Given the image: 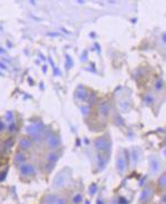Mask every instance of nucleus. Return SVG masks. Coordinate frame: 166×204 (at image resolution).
Segmentation results:
<instances>
[{"instance_id":"1","label":"nucleus","mask_w":166,"mask_h":204,"mask_svg":"<svg viewBox=\"0 0 166 204\" xmlns=\"http://www.w3.org/2000/svg\"><path fill=\"white\" fill-rule=\"evenodd\" d=\"M95 146L99 152L110 153V150H111L110 142L109 141H106L105 139H103V138H100V139L95 140Z\"/></svg>"},{"instance_id":"2","label":"nucleus","mask_w":166,"mask_h":204,"mask_svg":"<svg viewBox=\"0 0 166 204\" xmlns=\"http://www.w3.org/2000/svg\"><path fill=\"white\" fill-rule=\"evenodd\" d=\"M20 172L25 176H31L35 174V168L31 163H23L22 165H20Z\"/></svg>"},{"instance_id":"3","label":"nucleus","mask_w":166,"mask_h":204,"mask_svg":"<svg viewBox=\"0 0 166 204\" xmlns=\"http://www.w3.org/2000/svg\"><path fill=\"white\" fill-rule=\"evenodd\" d=\"M33 145V141H32L31 138H29V136H25L22 139L20 140V143H19V146L20 149L23 150V151H28L30 150Z\"/></svg>"},{"instance_id":"4","label":"nucleus","mask_w":166,"mask_h":204,"mask_svg":"<svg viewBox=\"0 0 166 204\" xmlns=\"http://www.w3.org/2000/svg\"><path fill=\"white\" fill-rule=\"evenodd\" d=\"M47 141H48V145L51 149H55L60 144V140H59L58 135H55L53 133H49L48 136H47Z\"/></svg>"},{"instance_id":"5","label":"nucleus","mask_w":166,"mask_h":204,"mask_svg":"<svg viewBox=\"0 0 166 204\" xmlns=\"http://www.w3.org/2000/svg\"><path fill=\"white\" fill-rule=\"evenodd\" d=\"M15 161H16L17 165H22L23 163H26L27 161V156L25 151H19V152L16 153V156H15Z\"/></svg>"},{"instance_id":"6","label":"nucleus","mask_w":166,"mask_h":204,"mask_svg":"<svg viewBox=\"0 0 166 204\" xmlns=\"http://www.w3.org/2000/svg\"><path fill=\"white\" fill-rule=\"evenodd\" d=\"M126 160H125L124 156H121L120 158L118 159V171L120 172H123L126 170Z\"/></svg>"},{"instance_id":"7","label":"nucleus","mask_w":166,"mask_h":204,"mask_svg":"<svg viewBox=\"0 0 166 204\" xmlns=\"http://www.w3.org/2000/svg\"><path fill=\"white\" fill-rule=\"evenodd\" d=\"M77 97L79 98L80 100H88V98H89V92H88L86 89L80 88V89L77 91Z\"/></svg>"},{"instance_id":"8","label":"nucleus","mask_w":166,"mask_h":204,"mask_svg":"<svg viewBox=\"0 0 166 204\" xmlns=\"http://www.w3.org/2000/svg\"><path fill=\"white\" fill-rule=\"evenodd\" d=\"M100 112L102 114L103 117H106L110 112V105L108 102H102L100 104Z\"/></svg>"},{"instance_id":"9","label":"nucleus","mask_w":166,"mask_h":204,"mask_svg":"<svg viewBox=\"0 0 166 204\" xmlns=\"http://www.w3.org/2000/svg\"><path fill=\"white\" fill-rule=\"evenodd\" d=\"M58 159H59V153L58 152H50L48 156V162L50 163L51 162V164H55V162L58 161Z\"/></svg>"},{"instance_id":"10","label":"nucleus","mask_w":166,"mask_h":204,"mask_svg":"<svg viewBox=\"0 0 166 204\" xmlns=\"http://www.w3.org/2000/svg\"><path fill=\"white\" fill-rule=\"evenodd\" d=\"M7 130H8V132L9 133H16L18 131V123L17 122H10L9 125H7Z\"/></svg>"},{"instance_id":"11","label":"nucleus","mask_w":166,"mask_h":204,"mask_svg":"<svg viewBox=\"0 0 166 204\" xmlns=\"http://www.w3.org/2000/svg\"><path fill=\"white\" fill-rule=\"evenodd\" d=\"M65 183V179H64V176L62 174L58 175L57 179H55V186H62V185Z\"/></svg>"},{"instance_id":"12","label":"nucleus","mask_w":166,"mask_h":204,"mask_svg":"<svg viewBox=\"0 0 166 204\" xmlns=\"http://www.w3.org/2000/svg\"><path fill=\"white\" fill-rule=\"evenodd\" d=\"M151 169L153 172H157L160 170V162L156 159H153L151 161Z\"/></svg>"},{"instance_id":"13","label":"nucleus","mask_w":166,"mask_h":204,"mask_svg":"<svg viewBox=\"0 0 166 204\" xmlns=\"http://www.w3.org/2000/svg\"><path fill=\"white\" fill-rule=\"evenodd\" d=\"M13 143H15L13 138H9L8 140H6V142H5V146H6L7 149H10V148L13 145Z\"/></svg>"},{"instance_id":"14","label":"nucleus","mask_w":166,"mask_h":204,"mask_svg":"<svg viewBox=\"0 0 166 204\" xmlns=\"http://www.w3.org/2000/svg\"><path fill=\"white\" fill-rule=\"evenodd\" d=\"M83 198H82V195L81 194H75L74 195V198H73V203L74 204H80L81 202H82Z\"/></svg>"},{"instance_id":"15","label":"nucleus","mask_w":166,"mask_h":204,"mask_svg":"<svg viewBox=\"0 0 166 204\" xmlns=\"http://www.w3.org/2000/svg\"><path fill=\"white\" fill-rule=\"evenodd\" d=\"M163 85H164V82L162 79H158L155 83V88H156V90H162L163 89Z\"/></svg>"},{"instance_id":"16","label":"nucleus","mask_w":166,"mask_h":204,"mask_svg":"<svg viewBox=\"0 0 166 204\" xmlns=\"http://www.w3.org/2000/svg\"><path fill=\"white\" fill-rule=\"evenodd\" d=\"M81 111H82L83 115H85V117H88L90 113H91V108L89 107H82L81 108Z\"/></svg>"},{"instance_id":"17","label":"nucleus","mask_w":166,"mask_h":204,"mask_svg":"<svg viewBox=\"0 0 166 204\" xmlns=\"http://www.w3.org/2000/svg\"><path fill=\"white\" fill-rule=\"evenodd\" d=\"M13 113L11 112V111H9V112H7L6 114V121H8V122H12V119H13Z\"/></svg>"},{"instance_id":"18","label":"nucleus","mask_w":166,"mask_h":204,"mask_svg":"<svg viewBox=\"0 0 166 204\" xmlns=\"http://www.w3.org/2000/svg\"><path fill=\"white\" fill-rule=\"evenodd\" d=\"M55 204H68V202H67V200H65L64 198H58V196H57Z\"/></svg>"},{"instance_id":"19","label":"nucleus","mask_w":166,"mask_h":204,"mask_svg":"<svg viewBox=\"0 0 166 204\" xmlns=\"http://www.w3.org/2000/svg\"><path fill=\"white\" fill-rule=\"evenodd\" d=\"M7 129V125H6V123L3 122V121L0 120V133H2L5 130Z\"/></svg>"},{"instance_id":"20","label":"nucleus","mask_w":166,"mask_h":204,"mask_svg":"<svg viewBox=\"0 0 166 204\" xmlns=\"http://www.w3.org/2000/svg\"><path fill=\"white\" fill-rule=\"evenodd\" d=\"M154 102V98L152 97V95H148V97H146V104L147 105H151V104Z\"/></svg>"},{"instance_id":"21","label":"nucleus","mask_w":166,"mask_h":204,"mask_svg":"<svg viewBox=\"0 0 166 204\" xmlns=\"http://www.w3.org/2000/svg\"><path fill=\"white\" fill-rule=\"evenodd\" d=\"M0 68L1 69H3V70H7V67H6V65H3L2 62L0 61Z\"/></svg>"},{"instance_id":"22","label":"nucleus","mask_w":166,"mask_h":204,"mask_svg":"<svg viewBox=\"0 0 166 204\" xmlns=\"http://www.w3.org/2000/svg\"><path fill=\"white\" fill-rule=\"evenodd\" d=\"M0 53H1V55H3V53H5V49H2L1 47H0Z\"/></svg>"}]
</instances>
